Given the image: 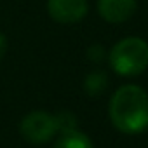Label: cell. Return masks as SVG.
Instances as JSON below:
<instances>
[{"label": "cell", "mask_w": 148, "mask_h": 148, "mask_svg": "<svg viewBox=\"0 0 148 148\" xmlns=\"http://www.w3.org/2000/svg\"><path fill=\"white\" fill-rule=\"evenodd\" d=\"M113 127L124 134H139L148 129V94L134 84L120 86L108 103Z\"/></svg>", "instance_id": "1"}, {"label": "cell", "mask_w": 148, "mask_h": 148, "mask_svg": "<svg viewBox=\"0 0 148 148\" xmlns=\"http://www.w3.org/2000/svg\"><path fill=\"white\" fill-rule=\"evenodd\" d=\"M108 61L120 77H138L148 68V42L139 37H125L112 47Z\"/></svg>", "instance_id": "2"}, {"label": "cell", "mask_w": 148, "mask_h": 148, "mask_svg": "<svg viewBox=\"0 0 148 148\" xmlns=\"http://www.w3.org/2000/svg\"><path fill=\"white\" fill-rule=\"evenodd\" d=\"M19 132L32 145L49 143L58 132L54 115H51L44 110L30 112L28 115L23 117V120L19 124Z\"/></svg>", "instance_id": "3"}, {"label": "cell", "mask_w": 148, "mask_h": 148, "mask_svg": "<svg viewBox=\"0 0 148 148\" xmlns=\"http://www.w3.org/2000/svg\"><path fill=\"white\" fill-rule=\"evenodd\" d=\"M49 16L61 25H73L82 21L89 12L87 0H47Z\"/></svg>", "instance_id": "4"}, {"label": "cell", "mask_w": 148, "mask_h": 148, "mask_svg": "<svg viewBox=\"0 0 148 148\" xmlns=\"http://www.w3.org/2000/svg\"><path fill=\"white\" fill-rule=\"evenodd\" d=\"M98 14L112 25L125 23L138 9V0H98Z\"/></svg>", "instance_id": "5"}, {"label": "cell", "mask_w": 148, "mask_h": 148, "mask_svg": "<svg viewBox=\"0 0 148 148\" xmlns=\"http://www.w3.org/2000/svg\"><path fill=\"white\" fill-rule=\"evenodd\" d=\"M52 148H94V146L87 134L80 131H73V132L61 134Z\"/></svg>", "instance_id": "6"}, {"label": "cell", "mask_w": 148, "mask_h": 148, "mask_svg": "<svg viewBox=\"0 0 148 148\" xmlns=\"http://www.w3.org/2000/svg\"><path fill=\"white\" fill-rule=\"evenodd\" d=\"M108 87V77L106 73L101 71V70H96V71H91L89 75L84 79V91L89 94V96H99L106 91Z\"/></svg>", "instance_id": "7"}, {"label": "cell", "mask_w": 148, "mask_h": 148, "mask_svg": "<svg viewBox=\"0 0 148 148\" xmlns=\"http://www.w3.org/2000/svg\"><path fill=\"white\" fill-rule=\"evenodd\" d=\"M54 120H56V129H58V132H61V134L79 131V129H77V125H79L77 117L73 115L71 112H68V110H63V112H59L58 115H54Z\"/></svg>", "instance_id": "8"}, {"label": "cell", "mask_w": 148, "mask_h": 148, "mask_svg": "<svg viewBox=\"0 0 148 148\" xmlns=\"http://www.w3.org/2000/svg\"><path fill=\"white\" fill-rule=\"evenodd\" d=\"M87 58L92 61V63H101V61H105L106 58H108V54H106V51H105V47L103 45H91L89 49H87Z\"/></svg>", "instance_id": "9"}, {"label": "cell", "mask_w": 148, "mask_h": 148, "mask_svg": "<svg viewBox=\"0 0 148 148\" xmlns=\"http://www.w3.org/2000/svg\"><path fill=\"white\" fill-rule=\"evenodd\" d=\"M5 51H7V37L4 33H0V61L4 59Z\"/></svg>", "instance_id": "10"}]
</instances>
